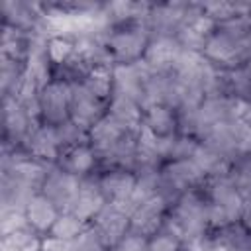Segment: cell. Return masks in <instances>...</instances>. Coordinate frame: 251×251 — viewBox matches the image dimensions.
Instances as JSON below:
<instances>
[{"instance_id": "6da1fadb", "label": "cell", "mask_w": 251, "mask_h": 251, "mask_svg": "<svg viewBox=\"0 0 251 251\" xmlns=\"http://www.w3.org/2000/svg\"><path fill=\"white\" fill-rule=\"evenodd\" d=\"M106 47L114 61V65H127L135 63L143 57L149 45V29L147 25L139 24H124L106 33Z\"/></svg>"}, {"instance_id": "7a4b0ae2", "label": "cell", "mask_w": 251, "mask_h": 251, "mask_svg": "<svg viewBox=\"0 0 251 251\" xmlns=\"http://www.w3.org/2000/svg\"><path fill=\"white\" fill-rule=\"evenodd\" d=\"M41 124L61 126L71 120V82L65 78H53L39 92Z\"/></svg>"}, {"instance_id": "3957f363", "label": "cell", "mask_w": 251, "mask_h": 251, "mask_svg": "<svg viewBox=\"0 0 251 251\" xmlns=\"http://www.w3.org/2000/svg\"><path fill=\"white\" fill-rule=\"evenodd\" d=\"M129 218L131 214L122 204H106L104 210L90 222L92 231L100 239V243L110 251L114 249L129 231Z\"/></svg>"}, {"instance_id": "277c9868", "label": "cell", "mask_w": 251, "mask_h": 251, "mask_svg": "<svg viewBox=\"0 0 251 251\" xmlns=\"http://www.w3.org/2000/svg\"><path fill=\"white\" fill-rule=\"evenodd\" d=\"M106 104L104 100L96 98L80 80L71 82V122H75L84 131H90V127L106 116Z\"/></svg>"}, {"instance_id": "5b68a950", "label": "cell", "mask_w": 251, "mask_h": 251, "mask_svg": "<svg viewBox=\"0 0 251 251\" xmlns=\"http://www.w3.org/2000/svg\"><path fill=\"white\" fill-rule=\"evenodd\" d=\"M80 186V178L65 169H61L59 165H53L41 184V194H45L61 212H69L73 206V200L78 192Z\"/></svg>"}, {"instance_id": "8992f818", "label": "cell", "mask_w": 251, "mask_h": 251, "mask_svg": "<svg viewBox=\"0 0 251 251\" xmlns=\"http://www.w3.org/2000/svg\"><path fill=\"white\" fill-rule=\"evenodd\" d=\"M169 202L161 196L155 194L153 198L145 200L141 206H137L129 218V231L143 235V237H153L155 233L161 231L163 222L169 214Z\"/></svg>"}, {"instance_id": "52a82bcc", "label": "cell", "mask_w": 251, "mask_h": 251, "mask_svg": "<svg viewBox=\"0 0 251 251\" xmlns=\"http://www.w3.org/2000/svg\"><path fill=\"white\" fill-rule=\"evenodd\" d=\"M182 47L176 41V37L173 35H159L153 37L143 53V61L145 65L153 71V73H173L178 57L182 55Z\"/></svg>"}, {"instance_id": "ba28073f", "label": "cell", "mask_w": 251, "mask_h": 251, "mask_svg": "<svg viewBox=\"0 0 251 251\" xmlns=\"http://www.w3.org/2000/svg\"><path fill=\"white\" fill-rule=\"evenodd\" d=\"M25 153L31 155L33 159L47 163V165H55L59 163L61 157V141H59V133L55 126H47V124H39L27 137L25 145H24Z\"/></svg>"}, {"instance_id": "9c48e42d", "label": "cell", "mask_w": 251, "mask_h": 251, "mask_svg": "<svg viewBox=\"0 0 251 251\" xmlns=\"http://www.w3.org/2000/svg\"><path fill=\"white\" fill-rule=\"evenodd\" d=\"M106 198L98 188V180L92 176H84L80 178V186L78 192L73 200L71 206V214H75L78 220H82L84 224H90L106 206Z\"/></svg>"}, {"instance_id": "30bf717a", "label": "cell", "mask_w": 251, "mask_h": 251, "mask_svg": "<svg viewBox=\"0 0 251 251\" xmlns=\"http://www.w3.org/2000/svg\"><path fill=\"white\" fill-rule=\"evenodd\" d=\"M98 188L104 194L106 202L110 204H126L135 188L137 175L133 171H124V169H110L102 173L98 178Z\"/></svg>"}, {"instance_id": "8fae6325", "label": "cell", "mask_w": 251, "mask_h": 251, "mask_svg": "<svg viewBox=\"0 0 251 251\" xmlns=\"http://www.w3.org/2000/svg\"><path fill=\"white\" fill-rule=\"evenodd\" d=\"M127 133H131L129 129H126L122 124H118L110 114H106L104 118H100L88 131V141L92 145V149L96 151L98 159L108 153L118 141H122Z\"/></svg>"}, {"instance_id": "7c38bea8", "label": "cell", "mask_w": 251, "mask_h": 251, "mask_svg": "<svg viewBox=\"0 0 251 251\" xmlns=\"http://www.w3.org/2000/svg\"><path fill=\"white\" fill-rule=\"evenodd\" d=\"M61 210L41 192H37L25 206V218L31 229L37 233H49L53 224L57 222Z\"/></svg>"}, {"instance_id": "4fadbf2b", "label": "cell", "mask_w": 251, "mask_h": 251, "mask_svg": "<svg viewBox=\"0 0 251 251\" xmlns=\"http://www.w3.org/2000/svg\"><path fill=\"white\" fill-rule=\"evenodd\" d=\"M96 161H98V155L92 149V145L90 143H80V145H75V147L61 153L59 167L76 175L78 178H84V176H90V173L96 167Z\"/></svg>"}, {"instance_id": "5bb4252c", "label": "cell", "mask_w": 251, "mask_h": 251, "mask_svg": "<svg viewBox=\"0 0 251 251\" xmlns=\"http://www.w3.org/2000/svg\"><path fill=\"white\" fill-rule=\"evenodd\" d=\"M106 114H110L118 124H122L129 131H137L143 124V108L139 106L137 100H133L126 94L114 92Z\"/></svg>"}, {"instance_id": "9a60e30c", "label": "cell", "mask_w": 251, "mask_h": 251, "mask_svg": "<svg viewBox=\"0 0 251 251\" xmlns=\"http://www.w3.org/2000/svg\"><path fill=\"white\" fill-rule=\"evenodd\" d=\"M143 126H147L153 133L167 137L178 133V116L173 108L155 104L143 110Z\"/></svg>"}, {"instance_id": "2e32d148", "label": "cell", "mask_w": 251, "mask_h": 251, "mask_svg": "<svg viewBox=\"0 0 251 251\" xmlns=\"http://www.w3.org/2000/svg\"><path fill=\"white\" fill-rule=\"evenodd\" d=\"M112 69L114 65H98V67H92L86 76L80 80L96 98L100 100H108L112 98L114 94V76H112Z\"/></svg>"}, {"instance_id": "e0dca14e", "label": "cell", "mask_w": 251, "mask_h": 251, "mask_svg": "<svg viewBox=\"0 0 251 251\" xmlns=\"http://www.w3.org/2000/svg\"><path fill=\"white\" fill-rule=\"evenodd\" d=\"M226 176L245 198L251 194V153H239L229 161Z\"/></svg>"}, {"instance_id": "ac0fdd59", "label": "cell", "mask_w": 251, "mask_h": 251, "mask_svg": "<svg viewBox=\"0 0 251 251\" xmlns=\"http://www.w3.org/2000/svg\"><path fill=\"white\" fill-rule=\"evenodd\" d=\"M41 241L43 239L37 237L35 229L24 227L2 235V251H41Z\"/></svg>"}, {"instance_id": "d6986e66", "label": "cell", "mask_w": 251, "mask_h": 251, "mask_svg": "<svg viewBox=\"0 0 251 251\" xmlns=\"http://www.w3.org/2000/svg\"><path fill=\"white\" fill-rule=\"evenodd\" d=\"M86 227H88V226H86L82 220H78L75 214H71V212H61L59 218H57V222L53 224L49 235L59 237V239H65V241H75V239H78V237L86 231Z\"/></svg>"}, {"instance_id": "ffe728a7", "label": "cell", "mask_w": 251, "mask_h": 251, "mask_svg": "<svg viewBox=\"0 0 251 251\" xmlns=\"http://www.w3.org/2000/svg\"><path fill=\"white\" fill-rule=\"evenodd\" d=\"M75 55V39L69 37H49L47 39V57L51 65L63 67Z\"/></svg>"}, {"instance_id": "44dd1931", "label": "cell", "mask_w": 251, "mask_h": 251, "mask_svg": "<svg viewBox=\"0 0 251 251\" xmlns=\"http://www.w3.org/2000/svg\"><path fill=\"white\" fill-rule=\"evenodd\" d=\"M147 251H184V245L176 235L161 229L159 233L149 237Z\"/></svg>"}, {"instance_id": "7402d4cb", "label": "cell", "mask_w": 251, "mask_h": 251, "mask_svg": "<svg viewBox=\"0 0 251 251\" xmlns=\"http://www.w3.org/2000/svg\"><path fill=\"white\" fill-rule=\"evenodd\" d=\"M24 227H29L25 212H22V210H2V220H0L2 235L14 233V231L24 229Z\"/></svg>"}, {"instance_id": "603a6c76", "label": "cell", "mask_w": 251, "mask_h": 251, "mask_svg": "<svg viewBox=\"0 0 251 251\" xmlns=\"http://www.w3.org/2000/svg\"><path fill=\"white\" fill-rule=\"evenodd\" d=\"M149 239L143 235H137L133 231H127L126 237L114 247V251H147Z\"/></svg>"}, {"instance_id": "cb8c5ba5", "label": "cell", "mask_w": 251, "mask_h": 251, "mask_svg": "<svg viewBox=\"0 0 251 251\" xmlns=\"http://www.w3.org/2000/svg\"><path fill=\"white\" fill-rule=\"evenodd\" d=\"M41 251H75V247H73V241H65L59 237L47 235L41 241Z\"/></svg>"}, {"instance_id": "d4e9b609", "label": "cell", "mask_w": 251, "mask_h": 251, "mask_svg": "<svg viewBox=\"0 0 251 251\" xmlns=\"http://www.w3.org/2000/svg\"><path fill=\"white\" fill-rule=\"evenodd\" d=\"M239 224L251 231V194L243 198V210H241V220H239Z\"/></svg>"}, {"instance_id": "484cf974", "label": "cell", "mask_w": 251, "mask_h": 251, "mask_svg": "<svg viewBox=\"0 0 251 251\" xmlns=\"http://www.w3.org/2000/svg\"><path fill=\"white\" fill-rule=\"evenodd\" d=\"M245 67H247V73H249V76H251V59L245 63Z\"/></svg>"}]
</instances>
